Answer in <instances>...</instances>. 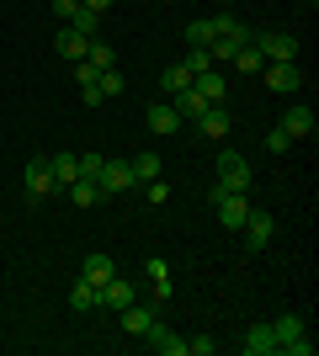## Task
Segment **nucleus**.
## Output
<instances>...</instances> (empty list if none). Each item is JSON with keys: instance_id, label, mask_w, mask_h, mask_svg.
I'll list each match as a JSON object with an SVG mask.
<instances>
[{"instance_id": "1", "label": "nucleus", "mask_w": 319, "mask_h": 356, "mask_svg": "<svg viewBox=\"0 0 319 356\" xmlns=\"http://www.w3.org/2000/svg\"><path fill=\"white\" fill-rule=\"evenodd\" d=\"M213 170H218V186H224V192H250V160H245L240 149H224Z\"/></svg>"}, {"instance_id": "2", "label": "nucleus", "mask_w": 319, "mask_h": 356, "mask_svg": "<svg viewBox=\"0 0 319 356\" xmlns=\"http://www.w3.org/2000/svg\"><path fill=\"white\" fill-rule=\"evenodd\" d=\"M22 186H27V202H43V197L54 192V165H48V154H32V160H27Z\"/></svg>"}, {"instance_id": "3", "label": "nucleus", "mask_w": 319, "mask_h": 356, "mask_svg": "<svg viewBox=\"0 0 319 356\" xmlns=\"http://www.w3.org/2000/svg\"><path fill=\"white\" fill-rule=\"evenodd\" d=\"M96 186H101V197H117V192H133L138 176H133V165H128V160H101Z\"/></svg>"}, {"instance_id": "4", "label": "nucleus", "mask_w": 319, "mask_h": 356, "mask_svg": "<svg viewBox=\"0 0 319 356\" xmlns=\"http://www.w3.org/2000/svg\"><path fill=\"white\" fill-rule=\"evenodd\" d=\"M213 208H218L224 229H240V223L250 218V197H245V192H224V186H213Z\"/></svg>"}, {"instance_id": "5", "label": "nucleus", "mask_w": 319, "mask_h": 356, "mask_svg": "<svg viewBox=\"0 0 319 356\" xmlns=\"http://www.w3.org/2000/svg\"><path fill=\"white\" fill-rule=\"evenodd\" d=\"M266 70V86L277 90V96H293V90L304 86V70H298V59H272V64H261Z\"/></svg>"}, {"instance_id": "6", "label": "nucleus", "mask_w": 319, "mask_h": 356, "mask_svg": "<svg viewBox=\"0 0 319 356\" xmlns=\"http://www.w3.org/2000/svg\"><path fill=\"white\" fill-rule=\"evenodd\" d=\"M96 303H101V309H112V314H122L128 303H138V287L128 282V277H112L106 287H96Z\"/></svg>"}, {"instance_id": "7", "label": "nucleus", "mask_w": 319, "mask_h": 356, "mask_svg": "<svg viewBox=\"0 0 319 356\" xmlns=\"http://www.w3.org/2000/svg\"><path fill=\"white\" fill-rule=\"evenodd\" d=\"M256 48H261L266 64L272 59H298V38H293V32H256Z\"/></svg>"}, {"instance_id": "8", "label": "nucleus", "mask_w": 319, "mask_h": 356, "mask_svg": "<svg viewBox=\"0 0 319 356\" xmlns=\"http://www.w3.org/2000/svg\"><path fill=\"white\" fill-rule=\"evenodd\" d=\"M144 346H149L154 356H186V341H181V335H176L170 325H160V319L144 330Z\"/></svg>"}, {"instance_id": "9", "label": "nucleus", "mask_w": 319, "mask_h": 356, "mask_svg": "<svg viewBox=\"0 0 319 356\" xmlns=\"http://www.w3.org/2000/svg\"><path fill=\"white\" fill-rule=\"evenodd\" d=\"M277 234V223H272V213H256L250 208V218L240 223V239H245V250H266V239Z\"/></svg>"}, {"instance_id": "10", "label": "nucleus", "mask_w": 319, "mask_h": 356, "mask_svg": "<svg viewBox=\"0 0 319 356\" xmlns=\"http://www.w3.org/2000/svg\"><path fill=\"white\" fill-rule=\"evenodd\" d=\"M160 314H165V303H154V298H149V303H128V309H122V330L144 341V330H149Z\"/></svg>"}, {"instance_id": "11", "label": "nucleus", "mask_w": 319, "mask_h": 356, "mask_svg": "<svg viewBox=\"0 0 319 356\" xmlns=\"http://www.w3.org/2000/svg\"><path fill=\"white\" fill-rule=\"evenodd\" d=\"M277 128H282V134H288V138H309V134H314V106H309V102L288 106V112H282V122H277Z\"/></svg>"}, {"instance_id": "12", "label": "nucleus", "mask_w": 319, "mask_h": 356, "mask_svg": "<svg viewBox=\"0 0 319 356\" xmlns=\"http://www.w3.org/2000/svg\"><path fill=\"white\" fill-rule=\"evenodd\" d=\"M245 356H272L277 351V335H272V319H266V325H250L245 330Z\"/></svg>"}, {"instance_id": "13", "label": "nucleus", "mask_w": 319, "mask_h": 356, "mask_svg": "<svg viewBox=\"0 0 319 356\" xmlns=\"http://www.w3.org/2000/svg\"><path fill=\"white\" fill-rule=\"evenodd\" d=\"M144 122H149V134H181V118H176L170 102H154L149 112H144Z\"/></svg>"}, {"instance_id": "14", "label": "nucleus", "mask_w": 319, "mask_h": 356, "mask_svg": "<svg viewBox=\"0 0 319 356\" xmlns=\"http://www.w3.org/2000/svg\"><path fill=\"white\" fill-rule=\"evenodd\" d=\"M80 277H85L91 287H106L112 277H117V266H112V255H85V261H80Z\"/></svg>"}, {"instance_id": "15", "label": "nucleus", "mask_w": 319, "mask_h": 356, "mask_svg": "<svg viewBox=\"0 0 319 356\" xmlns=\"http://www.w3.org/2000/svg\"><path fill=\"white\" fill-rule=\"evenodd\" d=\"M170 106H176V118H181V122H197L202 112H208V102H202V96H197V86L176 90V96H170Z\"/></svg>"}, {"instance_id": "16", "label": "nucleus", "mask_w": 319, "mask_h": 356, "mask_svg": "<svg viewBox=\"0 0 319 356\" xmlns=\"http://www.w3.org/2000/svg\"><path fill=\"white\" fill-rule=\"evenodd\" d=\"M229 128H234V122H229V106H208V112L197 118L202 138H229Z\"/></svg>"}, {"instance_id": "17", "label": "nucleus", "mask_w": 319, "mask_h": 356, "mask_svg": "<svg viewBox=\"0 0 319 356\" xmlns=\"http://www.w3.org/2000/svg\"><path fill=\"white\" fill-rule=\"evenodd\" d=\"M54 48H59L64 59L75 64V59H85V48H91V38H80L75 27H59V32H54Z\"/></svg>"}, {"instance_id": "18", "label": "nucleus", "mask_w": 319, "mask_h": 356, "mask_svg": "<svg viewBox=\"0 0 319 356\" xmlns=\"http://www.w3.org/2000/svg\"><path fill=\"white\" fill-rule=\"evenodd\" d=\"M192 86H197V96H202V102H208V106H224V70H208V74H197V80H192Z\"/></svg>"}, {"instance_id": "19", "label": "nucleus", "mask_w": 319, "mask_h": 356, "mask_svg": "<svg viewBox=\"0 0 319 356\" xmlns=\"http://www.w3.org/2000/svg\"><path fill=\"white\" fill-rule=\"evenodd\" d=\"M272 335H277V346H282V341H298V335H309L304 314H277V319H272Z\"/></svg>"}, {"instance_id": "20", "label": "nucleus", "mask_w": 319, "mask_h": 356, "mask_svg": "<svg viewBox=\"0 0 319 356\" xmlns=\"http://www.w3.org/2000/svg\"><path fill=\"white\" fill-rule=\"evenodd\" d=\"M229 64H234L240 74H261V64H266V59H261L256 38H250V43H240V48H234V59H229Z\"/></svg>"}, {"instance_id": "21", "label": "nucleus", "mask_w": 319, "mask_h": 356, "mask_svg": "<svg viewBox=\"0 0 319 356\" xmlns=\"http://www.w3.org/2000/svg\"><path fill=\"white\" fill-rule=\"evenodd\" d=\"M54 186H69V181H80V154H54Z\"/></svg>"}, {"instance_id": "22", "label": "nucleus", "mask_w": 319, "mask_h": 356, "mask_svg": "<svg viewBox=\"0 0 319 356\" xmlns=\"http://www.w3.org/2000/svg\"><path fill=\"white\" fill-rule=\"evenodd\" d=\"M69 202H75V208H96V202H101V186H96V181H69Z\"/></svg>"}, {"instance_id": "23", "label": "nucleus", "mask_w": 319, "mask_h": 356, "mask_svg": "<svg viewBox=\"0 0 319 356\" xmlns=\"http://www.w3.org/2000/svg\"><path fill=\"white\" fill-rule=\"evenodd\" d=\"M186 86H192V70H186V64L160 70V90H165V96H176V90H186Z\"/></svg>"}, {"instance_id": "24", "label": "nucleus", "mask_w": 319, "mask_h": 356, "mask_svg": "<svg viewBox=\"0 0 319 356\" xmlns=\"http://www.w3.org/2000/svg\"><path fill=\"white\" fill-rule=\"evenodd\" d=\"M64 27H75L80 38H96V27H101V11H91V6H80V11L69 16V22H64Z\"/></svg>"}, {"instance_id": "25", "label": "nucleus", "mask_w": 319, "mask_h": 356, "mask_svg": "<svg viewBox=\"0 0 319 356\" xmlns=\"http://www.w3.org/2000/svg\"><path fill=\"white\" fill-rule=\"evenodd\" d=\"M128 165H133V176H138V181H154L160 170H165V160H160L154 149H144V154H138V160H128Z\"/></svg>"}, {"instance_id": "26", "label": "nucleus", "mask_w": 319, "mask_h": 356, "mask_svg": "<svg viewBox=\"0 0 319 356\" xmlns=\"http://www.w3.org/2000/svg\"><path fill=\"white\" fill-rule=\"evenodd\" d=\"M85 59L96 64V74H101V70H117V54H112V43H101V38H91V48H85Z\"/></svg>"}, {"instance_id": "27", "label": "nucleus", "mask_w": 319, "mask_h": 356, "mask_svg": "<svg viewBox=\"0 0 319 356\" xmlns=\"http://www.w3.org/2000/svg\"><path fill=\"white\" fill-rule=\"evenodd\" d=\"M69 309H75V314H91V309H96V287L85 282V277L69 287Z\"/></svg>"}, {"instance_id": "28", "label": "nucleus", "mask_w": 319, "mask_h": 356, "mask_svg": "<svg viewBox=\"0 0 319 356\" xmlns=\"http://www.w3.org/2000/svg\"><path fill=\"white\" fill-rule=\"evenodd\" d=\"M213 43V22L197 16V22H186V48H208Z\"/></svg>"}, {"instance_id": "29", "label": "nucleus", "mask_w": 319, "mask_h": 356, "mask_svg": "<svg viewBox=\"0 0 319 356\" xmlns=\"http://www.w3.org/2000/svg\"><path fill=\"white\" fill-rule=\"evenodd\" d=\"M186 70H192V80H197V74H208V70H218V64H213V54H208V48H186Z\"/></svg>"}, {"instance_id": "30", "label": "nucleus", "mask_w": 319, "mask_h": 356, "mask_svg": "<svg viewBox=\"0 0 319 356\" xmlns=\"http://www.w3.org/2000/svg\"><path fill=\"white\" fill-rule=\"evenodd\" d=\"M96 86H101V96H122V90H128V80H122V70H101V80H96Z\"/></svg>"}, {"instance_id": "31", "label": "nucleus", "mask_w": 319, "mask_h": 356, "mask_svg": "<svg viewBox=\"0 0 319 356\" xmlns=\"http://www.w3.org/2000/svg\"><path fill=\"white\" fill-rule=\"evenodd\" d=\"M213 351H218L213 335H192V341H186V356H213Z\"/></svg>"}, {"instance_id": "32", "label": "nucleus", "mask_w": 319, "mask_h": 356, "mask_svg": "<svg viewBox=\"0 0 319 356\" xmlns=\"http://www.w3.org/2000/svg\"><path fill=\"white\" fill-rule=\"evenodd\" d=\"M288 144L293 138L282 134V128H266V154H288Z\"/></svg>"}, {"instance_id": "33", "label": "nucleus", "mask_w": 319, "mask_h": 356, "mask_svg": "<svg viewBox=\"0 0 319 356\" xmlns=\"http://www.w3.org/2000/svg\"><path fill=\"white\" fill-rule=\"evenodd\" d=\"M277 351H288V356H314V341H309V335H298V341H282Z\"/></svg>"}, {"instance_id": "34", "label": "nucleus", "mask_w": 319, "mask_h": 356, "mask_svg": "<svg viewBox=\"0 0 319 356\" xmlns=\"http://www.w3.org/2000/svg\"><path fill=\"white\" fill-rule=\"evenodd\" d=\"M101 160H106V154H80V176L96 181V176H101Z\"/></svg>"}, {"instance_id": "35", "label": "nucleus", "mask_w": 319, "mask_h": 356, "mask_svg": "<svg viewBox=\"0 0 319 356\" xmlns=\"http://www.w3.org/2000/svg\"><path fill=\"white\" fill-rule=\"evenodd\" d=\"M144 197H149V202H170V186L154 176V181H144Z\"/></svg>"}, {"instance_id": "36", "label": "nucleus", "mask_w": 319, "mask_h": 356, "mask_svg": "<svg viewBox=\"0 0 319 356\" xmlns=\"http://www.w3.org/2000/svg\"><path fill=\"white\" fill-rule=\"evenodd\" d=\"M75 80H80V86H96L101 74H96V64H91V59H75Z\"/></svg>"}, {"instance_id": "37", "label": "nucleus", "mask_w": 319, "mask_h": 356, "mask_svg": "<svg viewBox=\"0 0 319 356\" xmlns=\"http://www.w3.org/2000/svg\"><path fill=\"white\" fill-rule=\"evenodd\" d=\"M80 102H85V106H101L106 96H101V86H80Z\"/></svg>"}, {"instance_id": "38", "label": "nucleus", "mask_w": 319, "mask_h": 356, "mask_svg": "<svg viewBox=\"0 0 319 356\" xmlns=\"http://www.w3.org/2000/svg\"><path fill=\"white\" fill-rule=\"evenodd\" d=\"M75 11H80V0H54V16H64V22H69Z\"/></svg>"}, {"instance_id": "39", "label": "nucleus", "mask_w": 319, "mask_h": 356, "mask_svg": "<svg viewBox=\"0 0 319 356\" xmlns=\"http://www.w3.org/2000/svg\"><path fill=\"white\" fill-rule=\"evenodd\" d=\"M80 6H91V11H106V6H112V0H80Z\"/></svg>"}]
</instances>
